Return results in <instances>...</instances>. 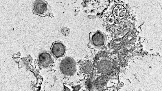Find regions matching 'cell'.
<instances>
[{"mask_svg":"<svg viewBox=\"0 0 162 91\" xmlns=\"http://www.w3.org/2000/svg\"><path fill=\"white\" fill-rule=\"evenodd\" d=\"M106 40V34L100 30L91 32L88 47L90 49L102 48L105 45Z\"/></svg>","mask_w":162,"mask_h":91,"instance_id":"cell-1","label":"cell"},{"mask_svg":"<svg viewBox=\"0 0 162 91\" xmlns=\"http://www.w3.org/2000/svg\"><path fill=\"white\" fill-rule=\"evenodd\" d=\"M60 68L63 74L67 76L72 75L76 70V63L72 58L66 57L61 62Z\"/></svg>","mask_w":162,"mask_h":91,"instance_id":"cell-2","label":"cell"},{"mask_svg":"<svg viewBox=\"0 0 162 91\" xmlns=\"http://www.w3.org/2000/svg\"><path fill=\"white\" fill-rule=\"evenodd\" d=\"M33 12L42 17L49 15L51 11L50 6L45 0H36L34 4Z\"/></svg>","mask_w":162,"mask_h":91,"instance_id":"cell-3","label":"cell"},{"mask_svg":"<svg viewBox=\"0 0 162 91\" xmlns=\"http://www.w3.org/2000/svg\"><path fill=\"white\" fill-rule=\"evenodd\" d=\"M66 50L65 46L62 42L56 41L52 43L50 52L55 57L59 58L64 55Z\"/></svg>","mask_w":162,"mask_h":91,"instance_id":"cell-4","label":"cell"},{"mask_svg":"<svg viewBox=\"0 0 162 91\" xmlns=\"http://www.w3.org/2000/svg\"><path fill=\"white\" fill-rule=\"evenodd\" d=\"M53 62V60L51 54L45 51L39 54L37 61L38 64L44 68L50 66Z\"/></svg>","mask_w":162,"mask_h":91,"instance_id":"cell-5","label":"cell"},{"mask_svg":"<svg viewBox=\"0 0 162 91\" xmlns=\"http://www.w3.org/2000/svg\"><path fill=\"white\" fill-rule=\"evenodd\" d=\"M126 13V10L123 6L118 5L116 6L113 10V14L117 18H121L124 17Z\"/></svg>","mask_w":162,"mask_h":91,"instance_id":"cell-6","label":"cell"},{"mask_svg":"<svg viewBox=\"0 0 162 91\" xmlns=\"http://www.w3.org/2000/svg\"><path fill=\"white\" fill-rule=\"evenodd\" d=\"M92 66L91 62L86 60L83 62L81 66V69L84 73L90 74L92 70Z\"/></svg>","mask_w":162,"mask_h":91,"instance_id":"cell-7","label":"cell"},{"mask_svg":"<svg viewBox=\"0 0 162 91\" xmlns=\"http://www.w3.org/2000/svg\"><path fill=\"white\" fill-rule=\"evenodd\" d=\"M61 31L63 34L65 36H67L69 34V29L66 27H64L62 28Z\"/></svg>","mask_w":162,"mask_h":91,"instance_id":"cell-8","label":"cell"}]
</instances>
